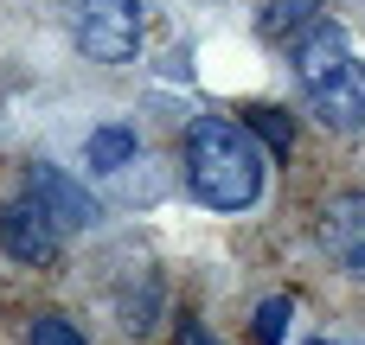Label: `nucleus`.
Listing matches in <instances>:
<instances>
[{
  "label": "nucleus",
  "instance_id": "obj_8",
  "mask_svg": "<svg viewBox=\"0 0 365 345\" xmlns=\"http://www.w3.org/2000/svg\"><path fill=\"white\" fill-rule=\"evenodd\" d=\"M321 6H327V0H269V6H263V19H257V32H263V38H282V32L295 38L302 26H314V19H321Z\"/></svg>",
  "mask_w": 365,
  "mask_h": 345
},
{
  "label": "nucleus",
  "instance_id": "obj_4",
  "mask_svg": "<svg viewBox=\"0 0 365 345\" xmlns=\"http://www.w3.org/2000/svg\"><path fill=\"white\" fill-rule=\"evenodd\" d=\"M308 102H314V115L334 134H359L365 128V58H346L340 70L314 77L308 83Z\"/></svg>",
  "mask_w": 365,
  "mask_h": 345
},
{
  "label": "nucleus",
  "instance_id": "obj_5",
  "mask_svg": "<svg viewBox=\"0 0 365 345\" xmlns=\"http://www.w3.org/2000/svg\"><path fill=\"white\" fill-rule=\"evenodd\" d=\"M58 237H64V230H58L26 192L0 205V250H6L13 262H51V256H58Z\"/></svg>",
  "mask_w": 365,
  "mask_h": 345
},
{
  "label": "nucleus",
  "instance_id": "obj_12",
  "mask_svg": "<svg viewBox=\"0 0 365 345\" xmlns=\"http://www.w3.org/2000/svg\"><path fill=\"white\" fill-rule=\"evenodd\" d=\"M26 345H90V339H83V333H77L71 320H51V314H45V320H32Z\"/></svg>",
  "mask_w": 365,
  "mask_h": 345
},
{
  "label": "nucleus",
  "instance_id": "obj_7",
  "mask_svg": "<svg viewBox=\"0 0 365 345\" xmlns=\"http://www.w3.org/2000/svg\"><path fill=\"white\" fill-rule=\"evenodd\" d=\"M289 51H295V70H302V83H314V77H327V70H340V64L353 58V45H346V26H334V19H314V26H302V32L289 38Z\"/></svg>",
  "mask_w": 365,
  "mask_h": 345
},
{
  "label": "nucleus",
  "instance_id": "obj_6",
  "mask_svg": "<svg viewBox=\"0 0 365 345\" xmlns=\"http://www.w3.org/2000/svg\"><path fill=\"white\" fill-rule=\"evenodd\" d=\"M26 198H32L58 230H83V224L96 218V205H90V198H83L58 166H32V173H26Z\"/></svg>",
  "mask_w": 365,
  "mask_h": 345
},
{
  "label": "nucleus",
  "instance_id": "obj_10",
  "mask_svg": "<svg viewBox=\"0 0 365 345\" xmlns=\"http://www.w3.org/2000/svg\"><path fill=\"white\" fill-rule=\"evenodd\" d=\"M244 128H250V134H263V141L289 160V147H295V122H289L282 109H250V115H244Z\"/></svg>",
  "mask_w": 365,
  "mask_h": 345
},
{
  "label": "nucleus",
  "instance_id": "obj_2",
  "mask_svg": "<svg viewBox=\"0 0 365 345\" xmlns=\"http://www.w3.org/2000/svg\"><path fill=\"white\" fill-rule=\"evenodd\" d=\"M71 38L96 64H122L141 45V0H71Z\"/></svg>",
  "mask_w": 365,
  "mask_h": 345
},
{
  "label": "nucleus",
  "instance_id": "obj_1",
  "mask_svg": "<svg viewBox=\"0 0 365 345\" xmlns=\"http://www.w3.org/2000/svg\"><path fill=\"white\" fill-rule=\"evenodd\" d=\"M186 186L212 211H250L263 192V160H257L250 128L225 122V115L192 122L186 128Z\"/></svg>",
  "mask_w": 365,
  "mask_h": 345
},
{
  "label": "nucleus",
  "instance_id": "obj_3",
  "mask_svg": "<svg viewBox=\"0 0 365 345\" xmlns=\"http://www.w3.org/2000/svg\"><path fill=\"white\" fill-rule=\"evenodd\" d=\"M314 237H321L334 269H346L353 282H365V192H334L314 211Z\"/></svg>",
  "mask_w": 365,
  "mask_h": 345
},
{
  "label": "nucleus",
  "instance_id": "obj_9",
  "mask_svg": "<svg viewBox=\"0 0 365 345\" xmlns=\"http://www.w3.org/2000/svg\"><path fill=\"white\" fill-rule=\"evenodd\" d=\"M128 160H135V128H96L90 134V166L96 173H115Z\"/></svg>",
  "mask_w": 365,
  "mask_h": 345
},
{
  "label": "nucleus",
  "instance_id": "obj_11",
  "mask_svg": "<svg viewBox=\"0 0 365 345\" xmlns=\"http://www.w3.org/2000/svg\"><path fill=\"white\" fill-rule=\"evenodd\" d=\"M282 327H289V301L276 294V301H263V307H257L250 333H257V345H276V339H282Z\"/></svg>",
  "mask_w": 365,
  "mask_h": 345
},
{
  "label": "nucleus",
  "instance_id": "obj_13",
  "mask_svg": "<svg viewBox=\"0 0 365 345\" xmlns=\"http://www.w3.org/2000/svg\"><path fill=\"white\" fill-rule=\"evenodd\" d=\"M180 345H218V339H212L199 320H180Z\"/></svg>",
  "mask_w": 365,
  "mask_h": 345
}]
</instances>
